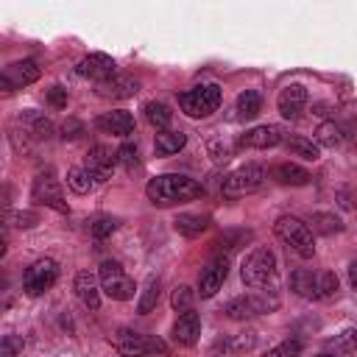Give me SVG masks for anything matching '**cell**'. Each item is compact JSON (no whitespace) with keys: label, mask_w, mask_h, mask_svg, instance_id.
<instances>
[{"label":"cell","mask_w":357,"mask_h":357,"mask_svg":"<svg viewBox=\"0 0 357 357\" xmlns=\"http://www.w3.org/2000/svg\"><path fill=\"white\" fill-rule=\"evenodd\" d=\"M315 142L326 145V148H337L343 142V128L337 123H321L315 131Z\"/></svg>","instance_id":"d6a6232c"},{"label":"cell","mask_w":357,"mask_h":357,"mask_svg":"<svg viewBox=\"0 0 357 357\" xmlns=\"http://www.w3.org/2000/svg\"><path fill=\"white\" fill-rule=\"evenodd\" d=\"M304 106H307V89L301 84H287L276 98V109L284 120H298Z\"/></svg>","instance_id":"2e32d148"},{"label":"cell","mask_w":357,"mask_h":357,"mask_svg":"<svg viewBox=\"0 0 357 357\" xmlns=\"http://www.w3.org/2000/svg\"><path fill=\"white\" fill-rule=\"evenodd\" d=\"M114 229H117V218H109V215H100V218H95V220L89 223V231H92L95 240L109 237Z\"/></svg>","instance_id":"8d00e7d4"},{"label":"cell","mask_w":357,"mask_h":357,"mask_svg":"<svg viewBox=\"0 0 357 357\" xmlns=\"http://www.w3.org/2000/svg\"><path fill=\"white\" fill-rule=\"evenodd\" d=\"M56 279H59V265H56V259L42 257V259H36V262H31V265L25 268V273H22V290H25L28 296H42L45 290L53 287Z\"/></svg>","instance_id":"30bf717a"},{"label":"cell","mask_w":357,"mask_h":357,"mask_svg":"<svg viewBox=\"0 0 357 357\" xmlns=\"http://www.w3.org/2000/svg\"><path fill=\"white\" fill-rule=\"evenodd\" d=\"M226 276H229V259L215 254V257L201 268V273H198V290H195V293H198L201 298H212V296L223 287Z\"/></svg>","instance_id":"7c38bea8"},{"label":"cell","mask_w":357,"mask_h":357,"mask_svg":"<svg viewBox=\"0 0 357 357\" xmlns=\"http://www.w3.org/2000/svg\"><path fill=\"white\" fill-rule=\"evenodd\" d=\"M114 153H117V165H120L123 170H134V167L139 165V153H137V145H134V142H123Z\"/></svg>","instance_id":"e575fe53"},{"label":"cell","mask_w":357,"mask_h":357,"mask_svg":"<svg viewBox=\"0 0 357 357\" xmlns=\"http://www.w3.org/2000/svg\"><path fill=\"white\" fill-rule=\"evenodd\" d=\"M31 198H33L36 204H42V206H50V209L61 212V215L70 212V206H67V201H64V192H61V184H59V178H56L53 170L36 173L33 184H31Z\"/></svg>","instance_id":"9c48e42d"},{"label":"cell","mask_w":357,"mask_h":357,"mask_svg":"<svg viewBox=\"0 0 357 357\" xmlns=\"http://www.w3.org/2000/svg\"><path fill=\"white\" fill-rule=\"evenodd\" d=\"M47 103H50L53 109H64V106H67V89L59 86V84L50 86V89H47Z\"/></svg>","instance_id":"7bdbcfd3"},{"label":"cell","mask_w":357,"mask_h":357,"mask_svg":"<svg viewBox=\"0 0 357 357\" xmlns=\"http://www.w3.org/2000/svg\"><path fill=\"white\" fill-rule=\"evenodd\" d=\"M284 148L290 151V156H301V159H307V162H315V159L321 156L318 142H312V139H307V137H298V134L284 137Z\"/></svg>","instance_id":"83f0119b"},{"label":"cell","mask_w":357,"mask_h":357,"mask_svg":"<svg viewBox=\"0 0 357 357\" xmlns=\"http://www.w3.org/2000/svg\"><path fill=\"white\" fill-rule=\"evenodd\" d=\"M145 117H148V123H151L153 128L167 131V126H170V120H173V112H170V106L162 103V100H148V103H145Z\"/></svg>","instance_id":"f546056e"},{"label":"cell","mask_w":357,"mask_h":357,"mask_svg":"<svg viewBox=\"0 0 357 357\" xmlns=\"http://www.w3.org/2000/svg\"><path fill=\"white\" fill-rule=\"evenodd\" d=\"M117 165V153H112L106 145H92L86 153V170L95 176V181H106Z\"/></svg>","instance_id":"d6986e66"},{"label":"cell","mask_w":357,"mask_h":357,"mask_svg":"<svg viewBox=\"0 0 357 357\" xmlns=\"http://www.w3.org/2000/svg\"><path fill=\"white\" fill-rule=\"evenodd\" d=\"M20 351H22V337L6 335V337L0 340V357H17Z\"/></svg>","instance_id":"60d3db41"},{"label":"cell","mask_w":357,"mask_h":357,"mask_svg":"<svg viewBox=\"0 0 357 357\" xmlns=\"http://www.w3.org/2000/svg\"><path fill=\"white\" fill-rule=\"evenodd\" d=\"M192 298H195V293H192L187 284H178V287L173 290V296H170V304H173V310L181 315V312L192 310Z\"/></svg>","instance_id":"d590c367"},{"label":"cell","mask_w":357,"mask_h":357,"mask_svg":"<svg viewBox=\"0 0 357 357\" xmlns=\"http://www.w3.org/2000/svg\"><path fill=\"white\" fill-rule=\"evenodd\" d=\"M218 346H223V351H243V349H251V346H254V335H251V332H245V335H237V337L220 340Z\"/></svg>","instance_id":"ab89813d"},{"label":"cell","mask_w":357,"mask_h":357,"mask_svg":"<svg viewBox=\"0 0 357 357\" xmlns=\"http://www.w3.org/2000/svg\"><path fill=\"white\" fill-rule=\"evenodd\" d=\"M307 226L315 231V234H324V237H332V234H340L343 231V220L335 215V212H312Z\"/></svg>","instance_id":"484cf974"},{"label":"cell","mask_w":357,"mask_h":357,"mask_svg":"<svg viewBox=\"0 0 357 357\" xmlns=\"http://www.w3.org/2000/svg\"><path fill=\"white\" fill-rule=\"evenodd\" d=\"M273 231H276V237L287 245V248H293L301 259H310L312 254H315V240H312V229L301 220V218H293V215H282V218H276V223H273Z\"/></svg>","instance_id":"277c9868"},{"label":"cell","mask_w":357,"mask_h":357,"mask_svg":"<svg viewBox=\"0 0 357 357\" xmlns=\"http://www.w3.org/2000/svg\"><path fill=\"white\" fill-rule=\"evenodd\" d=\"M315 357H335V354H329V351H324V354H315Z\"/></svg>","instance_id":"bcb514c9"},{"label":"cell","mask_w":357,"mask_h":357,"mask_svg":"<svg viewBox=\"0 0 357 357\" xmlns=\"http://www.w3.org/2000/svg\"><path fill=\"white\" fill-rule=\"evenodd\" d=\"M262 109V95L257 89H245L237 95V103H234V112L240 120H254Z\"/></svg>","instance_id":"f1b7e54d"},{"label":"cell","mask_w":357,"mask_h":357,"mask_svg":"<svg viewBox=\"0 0 357 357\" xmlns=\"http://www.w3.org/2000/svg\"><path fill=\"white\" fill-rule=\"evenodd\" d=\"M301 340H296V337H287V340H282L279 346H273V349H268L262 357H301Z\"/></svg>","instance_id":"836d02e7"},{"label":"cell","mask_w":357,"mask_h":357,"mask_svg":"<svg viewBox=\"0 0 357 357\" xmlns=\"http://www.w3.org/2000/svg\"><path fill=\"white\" fill-rule=\"evenodd\" d=\"M98 282H100V290H103L109 298H114V301H128V298H134V293H137L134 279H131V276L120 268V262H114V259H103V262H100Z\"/></svg>","instance_id":"ba28073f"},{"label":"cell","mask_w":357,"mask_h":357,"mask_svg":"<svg viewBox=\"0 0 357 357\" xmlns=\"http://www.w3.org/2000/svg\"><path fill=\"white\" fill-rule=\"evenodd\" d=\"M212 218L209 215H195V212H181L173 218V229L181 234V237H198L209 229Z\"/></svg>","instance_id":"cb8c5ba5"},{"label":"cell","mask_w":357,"mask_h":357,"mask_svg":"<svg viewBox=\"0 0 357 357\" xmlns=\"http://www.w3.org/2000/svg\"><path fill=\"white\" fill-rule=\"evenodd\" d=\"M95 128L103 134H112V137H128V134H134V114L126 109L103 112L95 117Z\"/></svg>","instance_id":"5bb4252c"},{"label":"cell","mask_w":357,"mask_h":357,"mask_svg":"<svg viewBox=\"0 0 357 357\" xmlns=\"http://www.w3.org/2000/svg\"><path fill=\"white\" fill-rule=\"evenodd\" d=\"M318 287H321V298H332L337 293L340 282H337V276L332 271H321L318 273Z\"/></svg>","instance_id":"74e56055"},{"label":"cell","mask_w":357,"mask_h":357,"mask_svg":"<svg viewBox=\"0 0 357 357\" xmlns=\"http://www.w3.org/2000/svg\"><path fill=\"white\" fill-rule=\"evenodd\" d=\"M84 134V126L78 123V120H67L64 126H61V137L64 139H75V137H81Z\"/></svg>","instance_id":"ee69618b"},{"label":"cell","mask_w":357,"mask_h":357,"mask_svg":"<svg viewBox=\"0 0 357 357\" xmlns=\"http://www.w3.org/2000/svg\"><path fill=\"white\" fill-rule=\"evenodd\" d=\"M145 195L153 206H173V204H184V201H195L204 195V187L184 176V173H162L153 176L145 187Z\"/></svg>","instance_id":"6da1fadb"},{"label":"cell","mask_w":357,"mask_h":357,"mask_svg":"<svg viewBox=\"0 0 357 357\" xmlns=\"http://www.w3.org/2000/svg\"><path fill=\"white\" fill-rule=\"evenodd\" d=\"M6 223L17 226V229H31L39 223V215L36 212H8L6 215Z\"/></svg>","instance_id":"f35d334b"},{"label":"cell","mask_w":357,"mask_h":357,"mask_svg":"<svg viewBox=\"0 0 357 357\" xmlns=\"http://www.w3.org/2000/svg\"><path fill=\"white\" fill-rule=\"evenodd\" d=\"M265 178H268V173H265L262 165L245 162V165H240L237 170H231V173L223 178L220 192H223L226 198H240V195H248V192L259 190V187L265 184Z\"/></svg>","instance_id":"52a82bcc"},{"label":"cell","mask_w":357,"mask_h":357,"mask_svg":"<svg viewBox=\"0 0 357 357\" xmlns=\"http://www.w3.org/2000/svg\"><path fill=\"white\" fill-rule=\"evenodd\" d=\"M276 307H279V298L268 296V290H259V293H245V296L229 298L226 307H223V315L231 318V321H248V318L273 312Z\"/></svg>","instance_id":"8992f818"},{"label":"cell","mask_w":357,"mask_h":357,"mask_svg":"<svg viewBox=\"0 0 357 357\" xmlns=\"http://www.w3.org/2000/svg\"><path fill=\"white\" fill-rule=\"evenodd\" d=\"M98 284H100V282H98L89 271H78V273H75V282H73L75 296H78L81 304H84L86 310H92V312L100 310V287H98Z\"/></svg>","instance_id":"ffe728a7"},{"label":"cell","mask_w":357,"mask_h":357,"mask_svg":"<svg viewBox=\"0 0 357 357\" xmlns=\"http://www.w3.org/2000/svg\"><path fill=\"white\" fill-rule=\"evenodd\" d=\"M178 106L187 117L192 120H201V117H209L212 112H218L220 106V86L218 84H198L192 89H184L178 95Z\"/></svg>","instance_id":"5b68a950"},{"label":"cell","mask_w":357,"mask_h":357,"mask_svg":"<svg viewBox=\"0 0 357 357\" xmlns=\"http://www.w3.org/2000/svg\"><path fill=\"white\" fill-rule=\"evenodd\" d=\"M279 142H284V134L279 126L273 123H265V126H254L251 131H245L240 137V145L243 148H257V151H265V148H276Z\"/></svg>","instance_id":"e0dca14e"},{"label":"cell","mask_w":357,"mask_h":357,"mask_svg":"<svg viewBox=\"0 0 357 357\" xmlns=\"http://www.w3.org/2000/svg\"><path fill=\"white\" fill-rule=\"evenodd\" d=\"M198 337H201V315L195 312V310H187V312H181L178 318H176V324H173V340L178 343V346H195L198 343Z\"/></svg>","instance_id":"ac0fdd59"},{"label":"cell","mask_w":357,"mask_h":357,"mask_svg":"<svg viewBox=\"0 0 357 357\" xmlns=\"http://www.w3.org/2000/svg\"><path fill=\"white\" fill-rule=\"evenodd\" d=\"M271 178L284 184V187H304L310 184V170H304L301 165H293V162H279L271 167Z\"/></svg>","instance_id":"7402d4cb"},{"label":"cell","mask_w":357,"mask_h":357,"mask_svg":"<svg viewBox=\"0 0 357 357\" xmlns=\"http://www.w3.org/2000/svg\"><path fill=\"white\" fill-rule=\"evenodd\" d=\"M67 184H70V190H73V192L86 195V192L95 187V176H92L86 167H73V170L67 173Z\"/></svg>","instance_id":"1f68e13d"},{"label":"cell","mask_w":357,"mask_h":357,"mask_svg":"<svg viewBox=\"0 0 357 357\" xmlns=\"http://www.w3.org/2000/svg\"><path fill=\"white\" fill-rule=\"evenodd\" d=\"M276 254L271 248H254L248 251V257L243 259L240 265V276H243V284L245 287H254V290H268V284H273L276 279Z\"/></svg>","instance_id":"7a4b0ae2"},{"label":"cell","mask_w":357,"mask_h":357,"mask_svg":"<svg viewBox=\"0 0 357 357\" xmlns=\"http://www.w3.org/2000/svg\"><path fill=\"white\" fill-rule=\"evenodd\" d=\"M33 81H39V67H36L33 59L14 61V64L3 67V73H0V86H3V92L25 89V86H31Z\"/></svg>","instance_id":"8fae6325"},{"label":"cell","mask_w":357,"mask_h":357,"mask_svg":"<svg viewBox=\"0 0 357 357\" xmlns=\"http://www.w3.org/2000/svg\"><path fill=\"white\" fill-rule=\"evenodd\" d=\"M159 296H162V282H159V276L151 273V276L145 279V284H142V293H139V301H137V312H139V315L153 312L156 304H159Z\"/></svg>","instance_id":"4316f807"},{"label":"cell","mask_w":357,"mask_h":357,"mask_svg":"<svg viewBox=\"0 0 357 357\" xmlns=\"http://www.w3.org/2000/svg\"><path fill=\"white\" fill-rule=\"evenodd\" d=\"M290 290L307 301H321V287H318V273L307 268H296L290 273Z\"/></svg>","instance_id":"44dd1931"},{"label":"cell","mask_w":357,"mask_h":357,"mask_svg":"<svg viewBox=\"0 0 357 357\" xmlns=\"http://www.w3.org/2000/svg\"><path fill=\"white\" fill-rule=\"evenodd\" d=\"M332 349H357V329H349V332H340L335 340H329Z\"/></svg>","instance_id":"b9f144b4"},{"label":"cell","mask_w":357,"mask_h":357,"mask_svg":"<svg viewBox=\"0 0 357 357\" xmlns=\"http://www.w3.org/2000/svg\"><path fill=\"white\" fill-rule=\"evenodd\" d=\"M75 73L81 78H89L95 84H103V81H109V78L117 75V67H114V59L112 56H106V53H89V56H84L78 61Z\"/></svg>","instance_id":"4fadbf2b"},{"label":"cell","mask_w":357,"mask_h":357,"mask_svg":"<svg viewBox=\"0 0 357 357\" xmlns=\"http://www.w3.org/2000/svg\"><path fill=\"white\" fill-rule=\"evenodd\" d=\"M349 282H351V287L357 290V259L349 265Z\"/></svg>","instance_id":"f6af8a7d"},{"label":"cell","mask_w":357,"mask_h":357,"mask_svg":"<svg viewBox=\"0 0 357 357\" xmlns=\"http://www.w3.org/2000/svg\"><path fill=\"white\" fill-rule=\"evenodd\" d=\"M137 92H139V81L134 75H114L95 86V95L103 100H126V98H134Z\"/></svg>","instance_id":"9a60e30c"},{"label":"cell","mask_w":357,"mask_h":357,"mask_svg":"<svg viewBox=\"0 0 357 357\" xmlns=\"http://www.w3.org/2000/svg\"><path fill=\"white\" fill-rule=\"evenodd\" d=\"M28 128H31V134L36 137V139H47L50 134H53V126H50V120L47 117H42L39 112H33V109H28V112H22V117H20Z\"/></svg>","instance_id":"4dcf8cb0"},{"label":"cell","mask_w":357,"mask_h":357,"mask_svg":"<svg viewBox=\"0 0 357 357\" xmlns=\"http://www.w3.org/2000/svg\"><path fill=\"white\" fill-rule=\"evenodd\" d=\"M251 240H254V231H251V229H226L223 234H218V240H215L212 245H215V254H218V257H226V254L243 248V245L251 243Z\"/></svg>","instance_id":"603a6c76"},{"label":"cell","mask_w":357,"mask_h":357,"mask_svg":"<svg viewBox=\"0 0 357 357\" xmlns=\"http://www.w3.org/2000/svg\"><path fill=\"white\" fill-rule=\"evenodd\" d=\"M184 145H187V134H184V131H173V128L159 131L156 139H153L156 156H173V153H178Z\"/></svg>","instance_id":"d4e9b609"},{"label":"cell","mask_w":357,"mask_h":357,"mask_svg":"<svg viewBox=\"0 0 357 357\" xmlns=\"http://www.w3.org/2000/svg\"><path fill=\"white\" fill-rule=\"evenodd\" d=\"M109 343L120 357H148V354H165L167 351L162 337L142 335V332H134V329H114L109 335Z\"/></svg>","instance_id":"3957f363"}]
</instances>
